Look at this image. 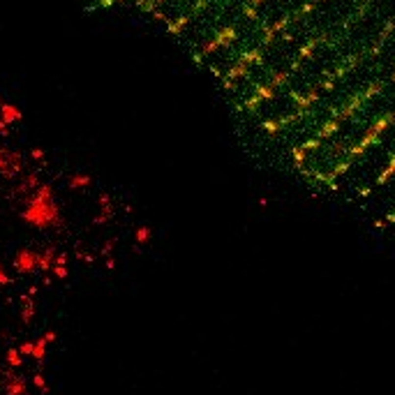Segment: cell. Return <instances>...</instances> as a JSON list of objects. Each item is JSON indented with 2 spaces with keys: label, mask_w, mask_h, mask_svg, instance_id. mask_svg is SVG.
I'll list each match as a JSON object with an SVG mask.
<instances>
[{
  "label": "cell",
  "mask_w": 395,
  "mask_h": 395,
  "mask_svg": "<svg viewBox=\"0 0 395 395\" xmlns=\"http://www.w3.org/2000/svg\"><path fill=\"white\" fill-rule=\"evenodd\" d=\"M30 160H35V162H44V157H47V150L44 148H30Z\"/></svg>",
  "instance_id": "cell-21"
},
{
  "label": "cell",
  "mask_w": 395,
  "mask_h": 395,
  "mask_svg": "<svg viewBox=\"0 0 395 395\" xmlns=\"http://www.w3.org/2000/svg\"><path fill=\"white\" fill-rule=\"evenodd\" d=\"M287 79H289L287 74L277 72V74H275V76H273V79H271V88H277V86H282V83H284V81H287Z\"/></svg>",
  "instance_id": "cell-23"
},
{
  "label": "cell",
  "mask_w": 395,
  "mask_h": 395,
  "mask_svg": "<svg viewBox=\"0 0 395 395\" xmlns=\"http://www.w3.org/2000/svg\"><path fill=\"white\" fill-rule=\"evenodd\" d=\"M0 102H2V99H0Z\"/></svg>",
  "instance_id": "cell-30"
},
{
  "label": "cell",
  "mask_w": 395,
  "mask_h": 395,
  "mask_svg": "<svg viewBox=\"0 0 395 395\" xmlns=\"http://www.w3.org/2000/svg\"><path fill=\"white\" fill-rule=\"evenodd\" d=\"M12 266L19 275H32L37 273V250L32 247H21L16 250L14 259H12Z\"/></svg>",
  "instance_id": "cell-4"
},
{
  "label": "cell",
  "mask_w": 395,
  "mask_h": 395,
  "mask_svg": "<svg viewBox=\"0 0 395 395\" xmlns=\"http://www.w3.org/2000/svg\"><path fill=\"white\" fill-rule=\"evenodd\" d=\"M153 16L157 19V21H167V14H162V12H157V9H153Z\"/></svg>",
  "instance_id": "cell-27"
},
{
  "label": "cell",
  "mask_w": 395,
  "mask_h": 395,
  "mask_svg": "<svg viewBox=\"0 0 395 395\" xmlns=\"http://www.w3.org/2000/svg\"><path fill=\"white\" fill-rule=\"evenodd\" d=\"M97 203H99V213L93 218V224H106V222H111L113 213H116V208H113V199L109 197V194H99Z\"/></svg>",
  "instance_id": "cell-8"
},
{
  "label": "cell",
  "mask_w": 395,
  "mask_h": 395,
  "mask_svg": "<svg viewBox=\"0 0 395 395\" xmlns=\"http://www.w3.org/2000/svg\"><path fill=\"white\" fill-rule=\"evenodd\" d=\"M113 2H118V0H99V7H111Z\"/></svg>",
  "instance_id": "cell-28"
},
{
  "label": "cell",
  "mask_w": 395,
  "mask_h": 395,
  "mask_svg": "<svg viewBox=\"0 0 395 395\" xmlns=\"http://www.w3.org/2000/svg\"><path fill=\"white\" fill-rule=\"evenodd\" d=\"M338 129H340V121H338V118H331L328 123H323L321 129L317 132V139H326V137H331V134H335Z\"/></svg>",
  "instance_id": "cell-16"
},
{
  "label": "cell",
  "mask_w": 395,
  "mask_h": 395,
  "mask_svg": "<svg viewBox=\"0 0 395 395\" xmlns=\"http://www.w3.org/2000/svg\"><path fill=\"white\" fill-rule=\"evenodd\" d=\"M40 185H42L40 173H35V171H32V173H28V176H25L24 180L19 183V185H14V190H12V197H19V199L24 201L25 197H28V194H32Z\"/></svg>",
  "instance_id": "cell-6"
},
{
  "label": "cell",
  "mask_w": 395,
  "mask_h": 395,
  "mask_svg": "<svg viewBox=\"0 0 395 395\" xmlns=\"http://www.w3.org/2000/svg\"><path fill=\"white\" fill-rule=\"evenodd\" d=\"M25 169V160L19 150H7L5 146H0V178L5 180H14L16 176H21Z\"/></svg>",
  "instance_id": "cell-3"
},
{
  "label": "cell",
  "mask_w": 395,
  "mask_h": 395,
  "mask_svg": "<svg viewBox=\"0 0 395 395\" xmlns=\"http://www.w3.org/2000/svg\"><path fill=\"white\" fill-rule=\"evenodd\" d=\"M236 40V28L234 25H229V28H224V30H220L218 35H215V40H210L206 47H203L201 51V56H208L210 51H215L218 47H222V44H226V42H231Z\"/></svg>",
  "instance_id": "cell-10"
},
{
  "label": "cell",
  "mask_w": 395,
  "mask_h": 395,
  "mask_svg": "<svg viewBox=\"0 0 395 395\" xmlns=\"http://www.w3.org/2000/svg\"><path fill=\"white\" fill-rule=\"evenodd\" d=\"M37 315V303H35V289L28 296H21V305H19V317L24 323H30Z\"/></svg>",
  "instance_id": "cell-9"
},
{
  "label": "cell",
  "mask_w": 395,
  "mask_h": 395,
  "mask_svg": "<svg viewBox=\"0 0 395 395\" xmlns=\"http://www.w3.org/2000/svg\"><path fill=\"white\" fill-rule=\"evenodd\" d=\"M187 21H190V16H187V14L178 16L176 21H173V24H169V32H171V35H178V32L183 30V25H185Z\"/></svg>",
  "instance_id": "cell-19"
},
{
  "label": "cell",
  "mask_w": 395,
  "mask_h": 395,
  "mask_svg": "<svg viewBox=\"0 0 395 395\" xmlns=\"http://www.w3.org/2000/svg\"><path fill=\"white\" fill-rule=\"evenodd\" d=\"M56 257H58V250L53 247V245H47L44 250L37 252V273L51 275L53 264H56Z\"/></svg>",
  "instance_id": "cell-7"
},
{
  "label": "cell",
  "mask_w": 395,
  "mask_h": 395,
  "mask_svg": "<svg viewBox=\"0 0 395 395\" xmlns=\"http://www.w3.org/2000/svg\"><path fill=\"white\" fill-rule=\"evenodd\" d=\"M56 340H58L56 331H47L44 335H40V338H35V340H24V342L19 345V349H21V354H24L25 358H30L35 363H44V358H47V354H49V347H51Z\"/></svg>",
  "instance_id": "cell-2"
},
{
  "label": "cell",
  "mask_w": 395,
  "mask_h": 395,
  "mask_svg": "<svg viewBox=\"0 0 395 395\" xmlns=\"http://www.w3.org/2000/svg\"><path fill=\"white\" fill-rule=\"evenodd\" d=\"M9 282H12V277H9L7 268L2 266V261H0V289H5V287H9Z\"/></svg>",
  "instance_id": "cell-20"
},
{
  "label": "cell",
  "mask_w": 395,
  "mask_h": 395,
  "mask_svg": "<svg viewBox=\"0 0 395 395\" xmlns=\"http://www.w3.org/2000/svg\"><path fill=\"white\" fill-rule=\"evenodd\" d=\"M51 277H56V280H67L70 277V257L65 252H58L53 271H51Z\"/></svg>",
  "instance_id": "cell-11"
},
{
  "label": "cell",
  "mask_w": 395,
  "mask_h": 395,
  "mask_svg": "<svg viewBox=\"0 0 395 395\" xmlns=\"http://www.w3.org/2000/svg\"><path fill=\"white\" fill-rule=\"evenodd\" d=\"M391 81H393V83H395V72H393V76H391Z\"/></svg>",
  "instance_id": "cell-29"
},
{
  "label": "cell",
  "mask_w": 395,
  "mask_h": 395,
  "mask_svg": "<svg viewBox=\"0 0 395 395\" xmlns=\"http://www.w3.org/2000/svg\"><path fill=\"white\" fill-rule=\"evenodd\" d=\"M0 137H9V125L0 118Z\"/></svg>",
  "instance_id": "cell-25"
},
{
  "label": "cell",
  "mask_w": 395,
  "mask_h": 395,
  "mask_svg": "<svg viewBox=\"0 0 395 395\" xmlns=\"http://www.w3.org/2000/svg\"><path fill=\"white\" fill-rule=\"evenodd\" d=\"M25 356L21 354V349L19 347H9L7 351H5V368L7 370H19L21 365H24Z\"/></svg>",
  "instance_id": "cell-13"
},
{
  "label": "cell",
  "mask_w": 395,
  "mask_h": 395,
  "mask_svg": "<svg viewBox=\"0 0 395 395\" xmlns=\"http://www.w3.org/2000/svg\"><path fill=\"white\" fill-rule=\"evenodd\" d=\"M104 264H106V268H109V271H113V268H116V259H113V257H106Z\"/></svg>",
  "instance_id": "cell-26"
},
{
  "label": "cell",
  "mask_w": 395,
  "mask_h": 395,
  "mask_svg": "<svg viewBox=\"0 0 395 395\" xmlns=\"http://www.w3.org/2000/svg\"><path fill=\"white\" fill-rule=\"evenodd\" d=\"M317 42H319V40H312V42H307L305 47L300 49V58H307V56H310V53H312V51H315V47H317Z\"/></svg>",
  "instance_id": "cell-24"
},
{
  "label": "cell",
  "mask_w": 395,
  "mask_h": 395,
  "mask_svg": "<svg viewBox=\"0 0 395 395\" xmlns=\"http://www.w3.org/2000/svg\"><path fill=\"white\" fill-rule=\"evenodd\" d=\"M5 395H28V379L19 374V370H7L2 377Z\"/></svg>",
  "instance_id": "cell-5"
},
{
  "label": "cell",
  "mask_w": 395,
  "mask_h": 395,
  "mask_svg": "<svg viewBox=\"0 0 395 395\" xmlns=\"http://www.w3.org/2000/svg\"><path fill=\"white\" fill-rule=\"evenodd\" d=\"M90 185H93V176L81 173V171L79 173H72V176L67 178V187H70V190H76V192H79V190H86V187H90Z\"/></svg>",
  "instance_id": "cell-14"
},
{
  "label": "cell",
  "mask_w": 395,
  "mask_h": 395,
  "mask_svg": "<svg viewBox=\"0 0 395 395\" xmlns=\"http://www.w3.org/2000/svg\"><path fill=\"white\" fill-rule=\"evenodd\" d=\"M150 238H153V229H150V226H146V224L137 226V231H134V243H137L139 247H141V245H148Z\"/></svg>",
  "instance_id": "cell-15"
},
{
  "label": "cell",
  "mask_w": 395,
  "mask_h": 395,
  "mask_svg": "<svg viewBox=\"0 0 395 395\" xmlns=\"http://www.w3.org/2000/svg\"><path fill=\"white\" fill-rule=\"evenodd\" d=\"M21 220L37 231H49V229L63 226V208L56 201V190L51 183H42L35 192L25 197Z\"/></svg>",
  "instance_id": "cell-1"
},
{
  "label": "cell",
  "mask_w": 395,
  "mask_h": 395,
  "mask_svg": "<svg viewBox=\"0 0 395 395\" xmlns=\"http://www.w3.org/2000/svg\"><path fill=\"white\" fill-rule=\"evenodd\" d=\"M393 173H395V155L391 157V162H388V167H386V169L381 171V176L377 178V185H384V183H386V180H388L391 176H393Z\"/></svg>",
  "instance_id": "cell-18"
},
{
  "label": "cell",
  "mask_w": 395,
  "mask_h": 395,
  "mask_svg": "<svg viewBox=\"0 0 395 395\" xmlns=\"http://www.w3.org/2000/svg\"><path fill=\"white\" fill-rule=\"evenodd\" d=\"M113 247H116V238H111V241H106L102 245V254L104 257H113Z\"/></svg>",
  "instance_id": "cell-22"
},
{
  "label": "cell",
  "mask_w": 395,
  "mask_h": 395,
  "mask_svg": "<svg viewBox=\"0 0 395 395\" xmlns=\"http://www.w3.org/2000/svg\"><path fill=\"white\" fill-rule=\"evenodd\" d=\"M30 384H32V388H35L37 393H49V381H47V377H44L42 372H35V374H32Z\"/></svg>",
  "instance_id": "cell-17"
},
{
  "label": "cell",
  "mask_w": 395,
  "mask_h": 395,
  "mask_svg": "<svg viewBox=\"0 0 395 395\" xmlns=\"http://www.w3.org/2000/svg\"><path fill=\"white\" fill-rule=\"evenodd\" d=\"M0 118H2L5 123H7V125H12V123L24 121V111H21L19 106H14V104L0 102Z\"/></svg>",
  "instance_id": "cell-12"
}]
</instances>
